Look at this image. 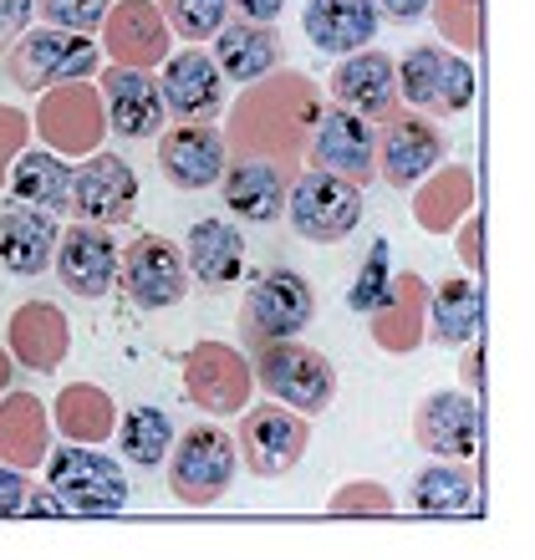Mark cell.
Segmentation results:
<instances>
[{"label": "cell", "instance_id": "6da1fadb", "mask_svg": "<svg viewBox=\"0 0 535 560\" xmlns=\"http://www.w3.org/2000/svg\"><path fill=\"white\" fill-rule=\"evenodd\" d=\"M46 489L61 504V515H118L133 494L118 458L97 454L92 443L46 448Z\"/></svg>", "mask_w": 535, "mask_h": 560}, {"label": "cell", "instance_id": "7a4b0ae2", "mask_svg": "<svg viewBox=\"0 0 535 560\" xmlns=\"http://www.w3.org/2000/svg\"><path fill=\"white\" fill-rule=\"evenodd\" d=\"M235 439L220 423H194L184 433H174V443H168V494L178 504H189V510L220 504L235 485Z\"/></svg>", "mask_w": 535, "mask_h": 560}, {"label": "cell", "instance_id": "3957f363", "mask_svg": "<svg viewBox=\"0 0 535 560\" xmlns=\"http://www.w3.org/2000/svg\"><path fill=\"white\" fill-rule=\"evenodd\" d=\"M316 113H322V97H316L312 77L286 72V77H276V82L260 77V88L245 92V103L235 107V138H224V143H235V148L260 143V153H266L270 138L281 133V159H291L301 148V138H291V128L316 122Z\"/></svg>", "mask_w": 535, "mask_h": 560}, {"label": "cell", "instance_id": "277c9868", "mask_svg": "<svg viewBox=\"0 0 535 560\" xmlns=\"http://www.w3.org/2000/svg\"><path fill=\"white\" fill-rule=\"evenodd\" d=\"M255 383L266 387L276 402L296 408V413H327L332 398H337V368H332L327 352H316L296 337H276L266 352L251 362Z\"/></svg>", "mask_w": 535, "mask_h": 560}, {"label": "cell", "instance_id": "5b68a950", "mask_svg": "<svg viewBox=\"0 0 535 560\" xmlns=\"http://www.w3.org/2000/svg\"><path fill=\"white\" fill-rule=\"evenodd\" d=\"M312 448V418L286 408V402H260V408H240V433H235V454L245 458V469L255 479H281L306 458Z\"/></svg>", "mask_w": 535, "mask_h": 560}, {"label": "cell", "instance_id": "8992f818", "mask_svg": "<svg viewBox=\"0 0 535 560\" xmlns=\"http://www.w3.org/2000/svg\"><path fill=\"white\" fill-rule=\"evenodd\" d=\"M286 220L301 240L312 245H337L362 224V184L352 178H337L327 168H312L301 174L291 189H286Z\"/></svg>", "mask_w": 535, "mask_h": 560}, {"label": "cell", "instance_id": "52a82bcc", "mask_svg": "<svg viewBox=\"0 0 535 560\" xmlns=\"http://www.w3.org/2000/svg\"><path fill=\"white\" fill-rule=\"evenodd\" d=\"M398 72V103L418 107V113H464L475 103V67L460 57V51H444V46H414L403 61H393Z\"/></svg>", "mask_w": 535, "mask_h": 560}, {"label": "cell", "instance_id": "ba28073f", "mask_svg": "<svg viewBox=\"0 0 535 560\" xmlns=\"http://www.w3.org/2000/svg\"><path fill=\"white\" fill-rule=\"evenodd\" d=\"M97 57H103V46L92 42V36L46 26V31L21 36V42L11 46L5 67H11V77L21 88L46 92V88H57V82H88V77L97 72Z\"/></svg>", "mask_w": 535, "mask_h": 560}, {"label": "cell", "instance_id": "9c48e42d", "mask_svg": "<svg viewBox=\"0 0 535 560\" xmlns=\"http://www.w3.org/2000/svg\"><path fill=\"white\" fill-rule=\"evenodd\" d=\"M138 209V174L133 163L118 159V153H107V148H92L82 168H72V205L67 214L88 224H128Z\"/></svg>", "mask_w": 535, "mask_h": 560}, {"label": "cell", "instance_id": "30bf717a", "mask_svg": "<svg viewBox=\"0 0 535 560\" xmlns=\"http://www.w3.org/2000/svg\"><path fill=\"white\" fill-rule=\"evenodd\" d=\"M118 280L138 311H168L189 295V270L174 240L164 235H138L118 255Z\"/></svg>", "mask_w": 535, "mask_h": 560}, {"label": "cell", "instance_id": "8fae6325", "mask_svg": "<svg viewBox=\"0 0 535 560\" xmlns=\"http://www.w3.org/2000/svg\"><path fill=\"white\" fill-rule=\"evenodd\" d=\"M414 439L423 443V454L449 458V464H460V458L469 464L485 448V413H479V402L469 393L439 387V393H429V398L418 402Z\"/></svg>", "mask_w": 535, "mask_h": 560}, {"label": "cell", "instance_id": "7c38bea8", "mask_svg": "<svg viewBox=\"0 0 535 560\" xmlns=\"http://www.w3.org/2000/svg\"><path fill=\"white\" fill-rule=\"evenodd\" d=\"M36 133H42L46 148L61 153V159H67V153H82V159H88L107 133L103 92L88 88V82H57V88H46L42 107H36Z\"/></svg>", "mask_w": 535, "mask_h": 560}, {"label": "cell", "instance_id": "4fadbf2b", "mask_svg": "<svg viewBox=\"0 0 535 560\" xmlns=\"http://www.w3.org/2000/svg\"><path fill=\"white\" fill-rule=\"evenodd\" d=\"M255 372L251 362L240 357V347H224V341H194L184 352V393H189L205 413H240L251 402Z\"/></svg>", "mask_w": 535, "mask_h": 560}, {"label": "cell", "instance_id": "5bb4252c", "mask_svg": "<svg viewBox=\"0 0 535 560\" xmlns=\"http://www.w3.org/2000/svg\"><path fill=\"white\" fill-rule=\"evenodd\" d=\"M316 316V291L312 280L301 276L291 266H276L266 276L251 280V295H245V326H251L255 337H296L306 331Z\"/></svg>", "mask_w": 535, "mask_h": 560}, {"label": "cell", "instance_id": "9a60e30c", "mask_svg": "<svg viewBox=\"0 0 535 560\" xmlns=\"http://www.w3.org/2000/svg\"><path fill=\"white\" fill-rule=\"evenodd\" d=\"M316 138H312V163L352 184H372L377 178V128L368 118H357L352 107L332 103L316 113Z\"/></svg>", "mask_w": 535, "mask_h": 560}, {"label": "cell", "instance_id": "2e32d148", "mask_svg": "<svg viewBox=\"0 0 535 560\" xmlns=\"http://www.w3.org/2000/svg\"><path fill=\"white\" fill-rule=\"evenodd\" d=\"M118 240L107 224H88L77 220L67 235H57V276L61 285L82 301H103L113 285H118Z\"/></svg>", "mask_w": 535, "mask_h": 560}, {"label": "cell", "instance_id": "e0dca14e", "mask_svg": "<svg viewBox=\"0 0 535 560\" xmlns=\"http://www.w3.org/2000/svg\"><path fill=\"white\" fill-rule=\"evenodd\" d=\"M97 31H103V57L113 67H143V72L168 57V36H174L153 0H113Z\"/></svg>", "mask_w": 535, "mask_h": 560}, {"label": "cell", "instance_id": "ac0fdd59", "mask_svg": "<svg viewBox=\"0 0 535 560\" xmlns=\"http://www.w3.org/2000/svg\"><path fill=\"white\" fill-rule=\"evenodd\" d=\"M224 163H230V143H224V133L209 128V122H178V128H168V133L159 138V168H164V178L178 194L220 184Z\"/></svg>", "mask_w": 535, "mask_h": 560}, {"label": "cell", "instance_id": "d6986e66", "mask_svg": "<svg viewBox=\"0 0 535 560\" xmlns=\"http://www.w3.org/2000/svg\"><path fill=\"white\" fill-rule=\"evenodd\" d=\"M444 163V133L433 128L429 113H398L387 118V133H383V153H377V174L383 184L393 189H414L423 174H433Z\"/></svg>", "mask_w": 535, "mask_h": 560}, {"label": "cell", "instance_id": "ffe728a7", "mask_svg": "<svg viewBox=\"0 0 535 560\" xmlns=\"http://www.w3.org/2000/svg\"><path fill=\"white\" fill-rule=\"evenodd\" d=\"M332 103L352 107L357 118H393L398 113V72H393V57L387 51H372V46H362V51H347L342 61H337V72H332Z\"/></svg>", "mask_w": 535, "mask_h": 560}, {"label": "cell", "instance_id": "44dd1931", "mask_svg": "<svg viewBox=\"0 0 535 560\" xmlns=\"http://www.w3.org/2000/svg\"><path fill=\"white\" fill-rule=\"evenodd\" d=\"M159 97L178 122H214L224 107V77L205 51H178L159 61Z\"/></svg>", "mask_w": 535, "mask_h": 560}, {"label": "cell", "instance_id": "7402d4cb", "mask_svg": "<svg viewBox=\"0 0 535 560\" xmlns=\"http://www.w3.org/2000/svg\"><path fill=\"white\" fill-rule=\"evenodd\" d=\"M103 113H107V133L123 138H153L164 128V97H159V77L143 67H107L103 82Z\"/></svg>", "mask_w": 535, "mask_h": 560}, {"label": "cell", "instance_id": "603a6c76", "mask_svg": "<svg viewBox=\"0 0 535 560\" xmlns=\"http://www.w3.org/2000/svg\"><path fill=\"white\" fill-rule=\"evenodd\" d=\"M377 0H306L301 11V31L316 51H332V57H347V51H362L377 36Z\"/></svg>", "mask_w": 535, "mask_h": 560}, {"label": "cell", "instance_id": "cb8c5ba5", "mask_svg": "<svg viewBox=\"0 0 535 560\" xmlns=\"http://www.w3.org/2000/svg\"><path fill=\"white\" fill-rule=\"evenodd\" d=\"M214 67H220L224 82H260V77H270L276 67H281V36H276V26H266V21H224L214 36Z\"/></svg>", "mask_w": 535, "mask_h": 560}, {"label": "cell", "instance_id": "d4e9b609", "mask_svg": "<svg viewBox=\"0 0 535 560\" xmlns=\"http://www.w3.org/2000/svg\"><path fill=\"white\" fill-rule=\"evenodd\" d=\"M72 352V322L51 301H26L11 316V357L31 372H57Z\"/></svg>", "mask_w": 535, "mask_h": 560}, {"label": "cell", "instance_id": "484cf974", "mask_svg": "<svg viewBox=\"0 0 535 560\" xmlns=\"http://www.w3.org/2000/svg\"><path fill=\"white\" fill-rule=\"evenodd\" d=\"M5 189H11V205L67 214V205H72V168H67V159L51 153V148H26V153H15L11 168H5Z\"/></svg>", "mask_w": 535, "mask_h": 560}, {"label": "cell", "instance_id": "4316f807", "mask_svg": "<svg viewBox=\"0 0 535 560\" xmlns=\"http://www.w3.org/2000/svg\"><path fill=\"white\" fill-rule=\"evenodd\" d=\"M51 448V413L36 393H0V458L15 469H36L46 464Z\"/></svg>", "mask_w": 535, "mask_h": 560}, {"label": "cell", "instance_id": "83f0119b", "mask_svg": "<svg viewBox=\"0 0 535 560\" xmlns=\"http://www.w3.org/2000/svg\"><path fill=\"white\" fill-rule=\"evenodd\" d=\"M51 255H57V214L31 205H11L0 214V266L11 276H42Z\"/></svg>", "mask_w": 535, "mask_h": 560}, {"label": "cell", "instance_id": "f1b7e54d", "mask_svg": "<svg viewBox=\"0 0 535 560\" xmlns=\"http://www.w3.org/2000/svg\"><path fill=\"white\" fill-rule=\"evenodd\" d=\"M184 270H189L199 285L220 291V285H235L240 270H245V240H240L235 224L224 220H199L184 240Z\"/></svg>", "mask_w": 535, "mask_h": 560}, {"label": "cell", "instance_id": "f546056e", "mask_svg": "<svg viewBox=\"0 0 535 560\" xmlns=\"http://www.w3.org/2000/svg\"><path fill=\"white\" fill-rule=\"evenodd\" d=\"M224 205L235 209L240 220L270 224L286 209V178L270 159H240L224 163Z\"/></svg>", "mask_w": 535, "mask_h": 560}, {"label": "cell", "instance_id": "4dcf8cb0", "mask_svg": "<svg viewBox=\"0 0 535 560\" xmlns=\"http://www.w3.org/2000/svg\"><path fill=\"white\" fill-rule=\"evenodd\" d=\"M429 337L439 347H469L479 337V322H485V295H479L475 276H454L444 285H433L429 295Z\"/></svg>", "mask_w": 535, "mask_h": 560}, {"label": "cell", "instance_id": "1f68e13d", "mask_svg": "<svg viewBox=\"0 0 535 560\" xmlns=\"http://www.w3.org/2000/svg\"><path fill=\"white\" fill-rule=\"evenodd\" d=\"M423 306H429L423 280L414 270H398L387 301L372 311V341L387 347V352H414L418 341H423Z\"/></svg>", "mask_w": 535, "mask_h": 560}, {"label": "cell", "instance_id": "d6a6232c", "mask_svg": "<svg viewBox=\"0 0 535 560\" xmlns=\"http://www.w3.org/2000/svg\"><path fill=\"white\" fill-rule=\"evenodd\" d=\"M51 423H57V433L67 443H103V439H113V428H118V402L97 383H72L57 393Z\"/></svg>", "mask_w": 535, "mask_h": 560}, {"label": "cell", "instance_id": "836d02e7", "mask_svg": "<svg viewBox=\"0 0 535 560\" xmlns=\"http://www.w3.org/2000/svg\"><path fill=\"white\" fill-rule=\"evenodd\" d=\"M418 199H414V220L418 230H429V235H444L454 224L464 220V209L475 205V178L469 168H433L414 184Z\"/></svg>", "mask_w": 535, "mask_h": 560}, {"label": "cell", "instance_id": "e575fe53", "mask_svg": "<svg viewBox=\"0 0 535 560\" xmlns=\"http://www.w3.org/2000/svg\"><path fill=\"white\" fill-rule=\"evenodd\" d=\"M118 448L128 464H138V469H153V464H164L168 458V443H174V418L164 413V408H153V402H138V408H128V413L118 418Z\"/></svg>", "mask_w": 535, "mask_h": 560}, {"label": "cell", "instance_id": "d590c367", "mask_svg": "<svg viewBox=\"0 0 535 560\" xmlns=\"http://www.w3.org/2000/svg\"><path fill=\"white\" fill-rule=\"evenodd\" d=\"M414 510L418 515H439V520H449V515H475L479 510V489H475V479L464 469H454V464H433V469H423L414 479Z\"/></svg>", "mask_w": 535, "mask_h": 560}, {"label": "cell", "instance_id": "8d00e7d4", "mask_svg": "<svg viewBox=\"0 0 535 560\" xmlns=\"http://www.w3.org/2000/svg\"><path fill=\"white\" fill-rule=\"evenodd\" d=\"M393 291V266H387V240H372L368 255H362V266H357L352 285H347V306L357 316H372V311L387 301Z\"/></svg>", "mask_w": 535, "mask_h": 560}, {"label": "cell", "instance_id": "74e56055", "mask_svg": "<svg viewBox=\"0 0 535 560\" xmlns=\"http://www.w3.org/2000/svg\"><path fill=\"white\" fill-rule=\"evenodd\" d=\"M153 5L164 11L168 31L184 36V42H209L230 15V0H153Z\"/></svg>", "mask_w": 535, "mask_h": 560}, {"label": "cell", "instance_id": "f35d334b", "mask_svg": "<svg viewBox=\"0 0 535 560\" xmlns=\"http://www.w3.org/2000/svg\"><path fill=\"white\" fill-rule=\"evenodd\" d=\"M433 26L444 31L449 46H460V57L479 51L485 42V26H479V0H429Z\"/></svg>", "mask_w": 535, "mask_h": 560}, {"label": "cell", "instance_id": "ab89813d", "mask_svg": "<svg viewBox=\"0 0 535 560\" xmlns=\"http://www.w3.org/2000/svg\"><path fill=\"white\" fill-rule=\"evenodd\" d=\"M107 5H113V0H36V15L57 31H82V36H92V31L103 26Z\"/></svg>", "mask_w": 535, "mask_h": 560}, {"label": "cell", "instance_id": "60d3db41", "mask_svg": "<svg viewBox=\"0 0 535 560\" xmlns=\"http://www.w3.org/2000/svg\"><path fill=\"white\" fill-rule=\"evenodd\" d=\"M332 515H393V494L387 485H372V479H357V485H342L327 500Z\"/></svg>", "mask_w": 535, "mask_h": 560}, {"label": "cell", "instance_id": "b9f144b4", "mask_svg": "<svg viewBox=\"0 0 535 560\" xmlns=\"http://www.w3.org/2000/svg\"><path fill=\"white\" fill-rule=\"evenodd\" d=\"M31 122L26 113H15V107L0 103V189H5V168H11V159L21 153V143H26Z\"/></svg>", "mask_w": 535, "mask_h": 560}, {"label": "cell", "instance_id": "7bdbcfd3", "mask_svg": "<svg viewBox=\"0 0 535 560\" xmlns=\"http://www.w3.org/2000/svg\"><path fill=\"white\" fill-rule=\"evenodd\" d=\"M26 469H15V464H5L0 458V520H11V515H26Z\"/></svg>", "mask_w": 535, "mask_h": 560}, {"label": "cell", "instance_id": "ee69618b", "mask_svg": "<svg viewBox=\"0 0 535 560\" xmlns=\"http://www.w3.org/2000/svg\"><path fill=\"white\" fill-rule=\"evenodd\" d=\"M460 255L464 260H469V270H485V220H479V214H469V224H464L460 230Z\"/></svg>", "mask_w": 535, "mask_h": 560}, {"label": "cell", "instance_id": "f6af8a7d", "mask_svg": "<svg viewBox=\"0 0 535 560\" xmlns=\"http://www.w3.org/2000/svg\"><path fill=\"white\" fill-rule=\"evenodd\" d=\"M31 15H36V0H0V42L21 36Z\"/></svg>", "mask_w": 535, "mask_h": 560}, {"label": "cell", "instance_id": "bcb514c9", "mask_svg": "<svg viewBox=\"0 0 535 560\" xmlns=\"http://www.w3.org/2000/svg\"><path fill=\"white\" fill-rule=\"evenodd\" d=\"M281 5H286V0H230V11H240L245 21H266V26H276Z\"/></svg>", "mask_w": 535, "mask_h": 560}, {"label": "cell", "instance_id": "7dc6e473", "mask_svg": "<svg viewBox=\"0 0 535 560\" xmlns=\"http://www.w3.org/2000/svg\"><path fill=\"white\" fill-rule=\"evenodd\" d=\"M423 11H429V0H377V15L387 21H418Z\"/></svg>", "mask_w": 535, "mask_h": 560}, {"label": "cell", "instance_id": "c3c4849f", "mask_svg": "<svg viewBox=\"0 0 535 560\" xmlns=\"http://www.w3.org/2000/svg\"><path fill=\"white\" fill-rule=\"evenodd\" d=\"M11 352H5V347H0V393H5V387H11Z\"/></svg>", "mask_w": 535, "mask_h": 560}]
</instances>
